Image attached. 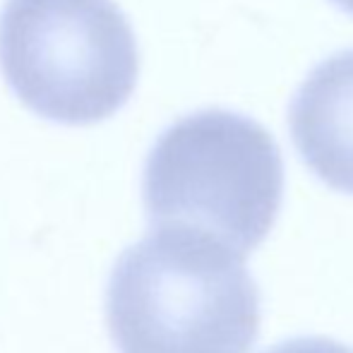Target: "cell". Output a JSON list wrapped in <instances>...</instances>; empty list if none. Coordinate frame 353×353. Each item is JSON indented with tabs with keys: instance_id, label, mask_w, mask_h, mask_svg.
<instances>
[{
	"instance_id": "8992f818",
	"label": "cell",
	"mask_w": 353,
	"mask_h": 353,
	"mask_svg": "<svg viewBox=\"0 0 353 353\" xmlns=\"http://www.w3.org/2000/svg\"><path fill=\"white\" fill-rule=\"evenodd\" d=\"M334 5H339L344 12H349V14H353V0H332Z\"/></svg>"
},
{
	"instance_id": "277c9868",
	"label": "cell",
	"mask_w": 353,
	"mask_h": 353,
	"mask_svg": "<svg viewBox=\"0 0 353 353\" xmlns=\"http://www.w3.org/2000/svg\"><path fill=\"white\" fill-rule=\"evenodd\" d=\"M288 128L307 168L353 195V51L312 68L291 101Z\"/></svg>"
},
{
	"instance_id": "5b68a950",
	"label": "cell",
	"mask_w": 353,
	"mask_h": 353,
	"mask_svg": "<svg viewBox=\"0 0 353 353\" xmlns=\"http://www.w3.org/2000/svg\"><path fill=\"white\" fill-rule=\"evenodd\" d=\"M265 353H353V349L325 336H298V339L281 341Z\"/></svg>"
},
{
	"instance_id": "6da1fadb",
	"label": "cell",
	"mask_w": 353,
	"mask_h": 353,
	"mask_svg": "<svg viewBox=\"0 0 353 353\" xmlns=\"http://www.w3.org/2000/svg\"><path fill=\"white\" fill-rule=\"evenodd\" d=\"M106 325L121 353H250L260 291L221 241L157 226L113 265Z\"/></svg>"
},
{
	"instance_id": "3957f363",
	"label": "cell",
	"mask_w": 353,
	"mask_h": 353,
	"mask_svg": "<svg viewBox=\"0 0 353 353\" xmlns=\"http://www.w3.org/2000/svg\"><path fill=\"white\" fill-rule=\"evenodd\" d=\"M0 70L37 116L92 125L132 97L140 53L113 0H5Z\"/></svg>"
},
{
	"instance_id": "7a4b0ae2",
	"label": "cell",
	"mask_w": 353,
	"mask_h": 353,
	"mask_svg": "<svg viewBox=\"0 0 353 353\" xmlns=\"http://www.w3.org/2000/svg\"><path fill=\"white\" fill-rule=\"evenodd\" d=\"M281 197L283 161L274 137L252 118L223 108L168 125L144 163L149 226L207 233L243 257L272 231Z\"/></svg>"
}]
</instances>
